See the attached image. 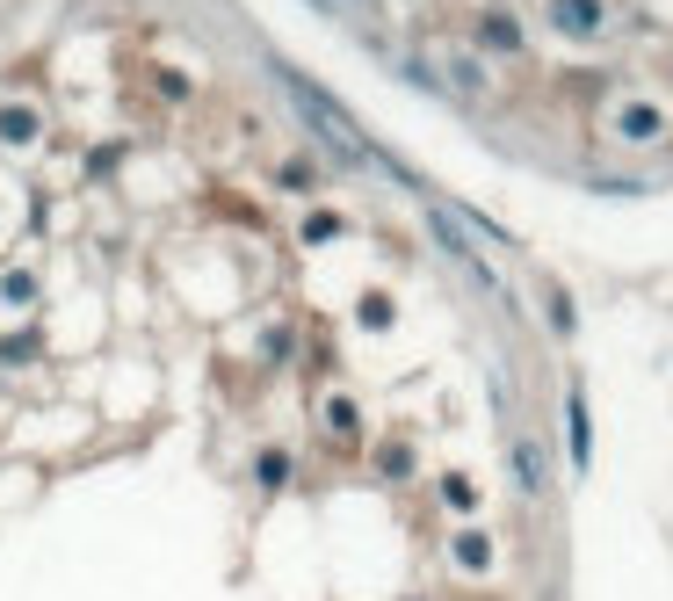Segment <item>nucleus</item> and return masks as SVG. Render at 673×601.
Instances as JSON below:
<instances>
[{"instance_id":"1","label":"nucleus","mask_w":673,"mask_h":601,"mask_svg":"<svg viewBox=\"0 0 673 601\" xmlns=\"http://www.w3.org/2000/svg\"><path fill=\"white\" fill-rule=\"evenodd\" d=\"M29 131H37V116H29V109H0V138H29Z\"/></svg>"}]
</instances>
